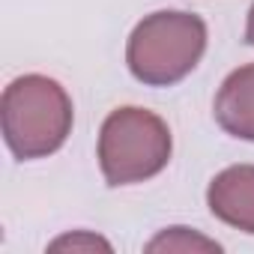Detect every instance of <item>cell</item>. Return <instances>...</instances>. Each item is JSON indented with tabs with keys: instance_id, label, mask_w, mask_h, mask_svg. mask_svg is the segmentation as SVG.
<instances>
[{
	"instance_id": "6da1fadb",
	"label": "cell",
	"mask_w": 254,
	"mask_h": 254,
	"mask_svg": "<svg viewBox=\"0 0 254 254\" xmlns=\"http://www.w3.org/2000/svg\"><path fill=\"white\" fill-rule=\"evenodd\" d=\"M0 123L15 159H45L57 153L72 132V99L54 78L21 75L3 90Z\"/></svg>"
},
{
	"instance_id": "7a4b0ae2",
	"label": "cell",
	"mask_w": 254,
	"mask_h": 254,
	"mask_svg": "<svg viewBox=\"0 0 254 254\" xmlns=\"http://www.w3.org/2000/svg\"><path fill=\"white\" fill-rule=\"evenodd\" d=\"M206 51V24L191 12H153L129 36L126 63L141 84L171 87L183 81Z\"/></svg>"
},
{
	"instance_id": "3957f363",
	"label": "cell",
	"mask_w": 254,
	"mask_h": 254,
	"mask_svg": "<svg viewBox=\"0 0 254 254\" xmlns=\"http://www.w3.org/2000/svg\"><path fill=\"white\" fill-rule=\"evenodd\" d=\"M171 162L168 123L144 108H117L99 132V165L108 186H132L162 174Z\"/></svg>"
},
{
	"instance_id": "277c9868",
	"label": "cell",
	"mask_w": 254,
	"mask_h": 254,
	"mask_svg": "<svg viewBox=\"0 0 254 254\" xmlns=\"http://www.w3.org/2000/svg\"><path fill=\"white\" fill-rule=\"evenodd\" d=\"M206 203L218 221L242 233H254V165H233L221 171L206 189Z\"/></svg>"
},
{
	"instance_id": "5b68a950",
	"label": "cell",
	"mask_w": 254,
	"mask_h": 254,
	"mask_svg": "<svg viewBox=\"0 0 254 254\" xmlns=\"http://www.w3.org/2000/svg\"><path fill=\"white\" fill-rule=\"evenodd\" d=\"M218 126L242 141H254V63L230 72L215 96Z\"/></svg>"
},
{
	"instance_id": "8992f818",
	"label": "cell",
	"mask_w": 254,
	"mask_h": 254,
	"mask_svg": "<svg viewBox=\"0 0 254 254\" xmlns=\"http://www.w3.org/2000/svg\"><path fill=\"white\" fill-rule=\"evenodd\" d=\"M147 251H221V245L212 239H203L186 227H171V230L159 233L147 245Z\"/></svg>"
},
{
	"instance_id": "52a82bcc",
	"label": "cell",
	"mask_w": 254,
	"mask_h": 254,
	"mask_svg": "<svg viewBox=\"0 0 254 254\" xmlns=\"http://www.w3.org/2000/svg\"><path fill=\"white\" fill-rule=\"evenodd\" d=\"M63 248H108L111 251V245L105 242V239H99V236H63V239H57V242H51V251H63Z\"/></svg>"
},
{
	"instance_id": "ba28073f",
	"label": "cell",
	"mask_w": 254,
	"mask_h": 254,
	"mask_svg": "<svg viewBox=\"0 0 254 254\" xmlns=\"http://www.w3.org/2000/svg\"><path fill=\"white\" fill-rule=\"evenodd\" d=\"M245 42L254 48V6H251V12H248V24H245Z\"/></svg>"
}]
</instances>
